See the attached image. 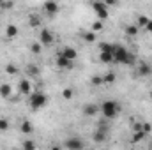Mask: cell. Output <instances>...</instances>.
<instances>
[{
    "instance_id": "obj_1",
    "label": "cell",
    "mask_w": 152,
    "mask_h": 150,
    "mask_svg": "<svg viewBox=\"0 0 152 150\" xmlns=\"http://www.w3.org/2000/svg\"><path fill=\"white\" fill-rule=\"evenodd\" d=\"M113 62L115 64H122V66H134L136 57L122 44H115L113 48Z\"/></svg>"
},
{
    "instance_id": "obj_2",
    "label": "cell",
    "mask_w": 152,
    "mask_h": 150,
    "mask_svg": "<svg viewBox=\"0 0 152 150\" xmlns=\"http://www.w3.org/2000/svg\"><path fill=\"white\" fill-rule=\"evenodd\" d=\"M99 111L103 113V117L106 118V120H112L115 118L118 113H120V104L113 101V99H108V101H104L101 106H99Z\"/></svg>"
},
{
    "instance_id": "obj_3",
    "label": "cell",
    "mask_w": 152,
    "mask_h": 150,
    "mask_svg": "<svg viewBox=\"0 0 152 150\" xmlns=\"http://www.w3.org/2000/svg\"><path fill=\"white\" fill-rule=\"evenodd\" d=\"M46 104H48V97L42 92H32L28 95V106H30V110L37 111V110H42Z\"/></svg>"
},
{
    "instance_id": "obj_4",
    "label": "cell",
    "mask_w": 152,
    "mask_h": 150,
    "mask_svg": "<svg viewBox=\"0 0 152 150\" xmlns=\"http://www.w3.org/2000/svg\"><path fill=\"white\" fill-rule=\"evenodd\" d=\"M113 42H101L99 44V60L104 64H112L113 62Z\"/></svg>"
},
{
    "instance_id": "obj_5",
    "label": "cell",
    "mask_w": 152,
    "mask_h": 150,
    "mask_svg": "<svg viewBox=\"0 0 152 150\" xmlns=\"http://www.w3.org/2000/svg\"><path fill=\"white\" fill-rule=\"evenodd\" d=\"M92 9H94L97 20H103V21H104V20L108 18V5H106L103 0H94V2H92Z\"/></svg>"
},
{
    "instance_id": "obj_6",
    "label": "cell",
    "mask_w": 152,
    "mask_h": 150,
    "mask_svg": "<svg viewBox=\"0 0 152 150\" xmlns=\"http://www.w3.org/2000/svg\"><path fill=\"white\" fill-rule=\"evenodd\" d=\"M64 149H67V150H81V149H85V141L80 140L78 136L67 138V140L64 141Z\"/></svg>"
},
{
    "instance_id": "obj_7",
    "label": "cell",
    "mask_w": 152,
    "mask_h": 150,
    "mask_svg": "<svg viewBox=\"0 0 152 150\" xmlns=\"http://www.w3.org/2000/svg\"><path fill=\"white\" fill-rule=\"evenodd\" d=\"M53 41H55V37H53V32H51V30H48V28H42V30H41V34H39V42H41L42 46H51Z\"/></svg>"
},
{
    "instance_id": "obj_8",
    "label": "cell",
    "mask_w": 152,
    "mask_h": 150,
    "mask_svg": "<svg viewBox=\"0 0 152 150\" xmlns=\"http://www.w3.org/2000/svg\"><path fill=\"white\" fill-rule=\"evenodd\" d=\"M58 11H60V7H58V4H57L55 0H46V2H44V12H46L48 16H55Z\"/></svg>"
},
{
    "instance_id": "obj_9",
    "label": "cell",
    "mask_w": 152,
    "mask_h": 150,
    "mask_svg": "<svg viewBox=\"0 0 152 150\" xmlns=\"http://www.w3.org/2000/svg\"><path fill=\"white\" fill-rule=\"evenodd\" d=\"M18 92H20L21 95H30V94H32L30 79H20V83H18Z\"/></svg>"
},
{
    "instance_id": "obj_10",
    "label": "cell",
    "mask_w": 152,
    "mask_h": 150,
    "mask_svg": "<svg viewBox=\"0 0 152 150\" xmlns=\"http://www.w3.org/2000/svg\"><path fill=\"white\" fill-rule=\"evenodd\" d=\"M73 64H75V60H69V58H66L64 55H57V66L60 67V69H73Z\"/></svg>"
},
{
    "instance_id": "obj_11",
    "label": "cell",
    "mask_w": 152,
    "mask_h": 150,
    "mask_svg": "<svg viewBox=\"0 0 152 150\" xmlns=\"http://www.w3.org/2000/svg\"><path fill=\"white\" fill-rule=\"evenodd\" d=\"M58 53H60V55H64V57H66V58H69V60H76V57H78V51H76L75 48H71V46L62 48Z\"/></svg>"
},
{
    "instance_id": "obj_12",
    "label": "cell",
    "mask_w": 152,
    "mask_h": 150,
    "mask_svg": "<svg viewBox=\"0 0 152 150\" xmlns=\"http://www.w3.org/2000/svg\"><path fill=\"white\" fill-rule=\"evenodd\" d=\"M18 34H20V28L16 27V25H7L5 27V37L7 39H14V37H18Z\"/></svg>"
},
{
    "instance_id": "obj_13",
    "label": "cell",
    "mask_w": 152,
    "mask_h": 150,
    "mask_svg": "<svg viewBox=\"0 0 152 150\" xmlns=\"http://www.w3.org/2000/svg\"><path fill=\"white\" fill-rule=\"evenodd\" d=\"M20 131H21L23 134H32V133H34V125H32L28 120H23L21 125H20Z\"/></svg>"
},
{
    "instance_id": "obj_14",
    "label": "cell",
    "mask_w": 152,
    "mask_h": 150,
    "mask_svg": "<svg viewBox=\"0 0 152 150\" xmlns=\"http://www.w3.org/2000/svg\"><path fill=\"white\" fill-rule=\"evenodd\" d=\"M97 111H99V106H97V104H85V106H83V113L88 115V117L96 115Z\"/></svg>"
},
{
    "instance_id": "obj_15",
    "label": "cell",
    "mask_w": 152,
    "mask_h": 150,
    "mask_svg": "<svg viewBox=\"0 0 152 150\" xmlns=\"http://www.w3.org/2000/svg\"><path fill=\"white\" fill-rule=\"evenodd\" d=\"M11 94H12V87L9 83H2L0 85V95L2 97H9Z\"/></svg>"
},
{
    "instance_id": "obj_16",
    "label": "cell",
    "mask_w": 152,
    "mask_h": 150,
    "mask_svg": "<svg viewBox=\"0 0 152 150\" xmlns=\"http://www.w3.org/2000/svg\"><path fill=\"white\" fill-rule=\"evenodd\" d=\"M152 73V67L149 64H140L138 66V76H149Z\"/></svg>"
},
{
    "instance_id": "obj_17",
    "label": "cell",
    "mask_w": 152,
    "mask_h": 150,
    "mask_svg": "<svg viewBox=\"0 0 152 150\" xmlns=\"http://www.w3.org/2000/svg\"><path fill=\"white\" fill-rule=\"evenodd\" d=\"M145 136H147V133H145L143 129H136V131H134V134H133V141H134V143H138V141H142Z\"/></svg>"
},
{
    "instance_id": "obj_18",
    "label": "cell",
    "mask_w": 152,
    "mask_h": 150,
    "mask_svg": "<svg viewBox=\"0 0 152 150\" xmlns=\"http://www.w3.org/2000/svg\"><path fill=\"white\" fill-rule=\"evenodd\" d=\"M115 79H117L115 73H106L103 76V85H112V83H115Z\"/></svg>"
},
{
    "instance_id": "obj_19",
    "label": "cell",
    "mask_w": 152,
    "mask_h": 150,
    "mask_svg": "<svg viewBox=\"0 0 152 150\" xmlns=\"http://www.w3.org/2000/svg\"><path fill=\"white\" fill-rule=\"evenodd\" d=\"M149 20H151V18H147V16H143V14L138 16V20H136V27H138V28H145L147 23H149Z\"/></svg>"
},
{
    "instance_id": "obj_20",
    "label": "cell",
    "mask_w": 152,
    "mask_h": 150,
    "mask_svg": "<svg viewBox=\"0 0 152 150\" xmlns=\"http://www.w3.org/2000/svg\"><path fill=\"white\" fill-rule=\"evenodd\" d=\"M124 32H126V36H127V37H133V36H136V34H138V27H136V25H127Z\"/></svg>"
},
{
    "instance_id": "obj_21",
    "label": "cell",
    "mask_w": 152,
    "mask_h": 150,
    "mask_svg": "<svg viewBox=\"0 0 152 150\" xmlns=\"http://www.w3.org/2000/svg\"><path fill=\"white\" fill-rule=\"evenodd\" d=\"M27 74H28V76H34V78H36V76H39V67H37V66H32V64H30V66L27 67Z\"/></svg>"
},
{
    "instance_id": "obj_22",
    "label": "cell",
    "mask_w": 152,
    "mask_h": 150,
    "mask_svg": "<svg viewBox=\"0 0 152 150\" xmlns=\"http://www.w3.org/2000/svg\"><path fill=\"white\" fill-rule=\"evenodd\" d=\"M28 25H30L32 28L39 27V25H41V20H39V16H30V18H28Z\"/></svg>"
},
{
    "instance_id": "obj_23",
    "label": "cell",
    "mask_w": 152,
    "mask_h": 150,
    "mask_svg": "<svg viewBox=\"0 0 152 150\" xmlns=\"http://www.w3.org/2000/svg\"><path fill=\"white\" fill-rule=\"evenodd\" d=\"M83 39H85L87 42H92V41H96V34H94V32H85V34H83Z\"/></svg>"
},
{
    "instance_id": "obj_24",
    "label": "cell",
    "mask_w": 152,
    "mask_h": 150,
    "mask_svg": "<svg viewBox=\"0 0 152 150\" xmlns=\"http://www.w3.org/2000/svg\"><path fill=\"white\" fill-rule=\"evenodd\" d=\"M103 27H104V23H103V20H97V21L94 23V27H92V30H94V32H99V30H101Z\"/></svg>"
},
{
    "instance_id": "obj_25",
    "label": "cell",
    "mask_w": 152,
    "mask_h": 150,
    "mask_svg": "<svg viewBox=\"0 0 152 150\" xmlns=\"http://www.w3.org/2000/svg\"><path fill=\"white\" fill-rule=\"evenodd\" d=\"M23 149H36L37 145H36V141H32V140H27V141H23V145H21Z\"/></svg>"
},
{
    "instance_id": "obj_26",
    "label": "cell",
    "mask_w": 152,
    "mask_h": 150,
    "mask_svg": "<svg viewBox=\"0 0 152 150\" xmlns=\"http://www.w3.org/2000/svg\"><path fill=\"white\" fill-rule=\"evenodd\" d=\"M5 71H7L9 74H16V73H18V69H16V66H14V64H9V66H5Z\"/></svg>"
},
{
    "instance_id": "obj_27",
    "label": "cell",
    "mask_w": 152,
    "mask_h": 150,
    "mask_svg": "<svg viewBox=\"0 0 152 150\" xmlns=\"http://www.w3.org/2000/svg\"><path fill=\"white\" fill-rule=\"evenodd\" d=\"M9 129V122L7 118H0V131H7Z\"/></svg>"
},
{
    "instance_id": "obj_28",
    "label": "cell",
    "mask_w": 152,
    "mask_h": 150,
    "mask_svg": "<svg viewBox=\"0 0 152 150\" xmlns=\"http://www.w3.org/2000/svg\"><path fill=\"white\" fill-rule=\"evenodd\" d=\"M62 95H64V99H71L73 97V90L71 88H64L62 90Z\"/></svg>"
},
{
    "instance_id": "obj_29",
    "label": "cell",
    "mask_w": 152,
    "mask_h": 150,
    "mask_svg": "<svg viewBox=\"0 0 152 150\" xmlns=\"http://www.w3.org/2000/svg\"><path fill=\"white\" fill-rule=\"evenodd\" d=\"M41 46H42L41 42H34V44L30 46V50H32L34 53H41Z\"/></svg>"
},
{
    "instance_id": "obj_30",
    "label": "cell",
    "mask_w": 152,
    "mask_h": 150,
    "mask_svg": "<svg viewBox=\"0 0 152 150\" xmlns=\"http://www.w3.org/2000/svg\"><path fill=\"white\" fill-rule=\"evenodd\" d=\"M92 85H103V76H94L92 78Z\"/></svg>"
},
{
    "instance_id": "obj_31",
    "label": "cell",
    "mask_w": 152,
    "mask_h": 150,
    "mask_svg": "<svg viewBox=\"0 0 152 150\" xmlns=\"http://www.w3.org/2000/svg\"><path fill=\"white\" fill-rule=\"evenodd\" d=\"M0 7H4V9H11L12 7V2L11 0H7V2H2V5Z\"/></svg>"
},
{
    "instance_id": "obj_32",
    "label": "cell",
    "mask_w": 152,
    "mask_h": 150,
    "mask_svg": "<svg viewBox=\"0 0 152 150\" xmlns=\"http://www.w3.org/2000/svg\"><path fill=\"white\" fill-rule=\"evenodd\" d=\"M103 2H104L108 7H112V5H117V4H118V0H103Z\"/></svg>"
},
{
    "instance_id": "obj_33",
    "label": "cell",
    "mask_w": 152,
    "mask_h": 150,
    "mask_svg": "<svg viewBox=\"0 0 152 150\" xmlns=\"http://www.w3.org/2000/svg\"><path fill=\"white\" fill-rule=\"evenodd\" d=\"M145 30H147V32H151V34H152V18L149 20V23H147V27H145Z\"/></svg>"
},
{
    "instance_id": "obj_34",
    "label": "cell",
    "mask_w": 152,
    "mask_h": 150,
    "mask_svg": "<svg viewBox=\"0 0 152 150\" xmlns=\"http://www.w3.org/2000/svg\"><path fill=\"white\" fill-rule=\"evenodd\" d=\"M142 129H143V131H145L147 134L151 133V125H149V124H143V125H142Z\"/></svg>"
},
{
    "instance_id": "obj_35",
    "label": "cell",
    "mask_w": 152,
    "mask_h": 150,
    "mask_svg": "<svg viewBox=\"0 0 152 150\" xmlns=\"http://www.w3.org/2000/svg\"><path fill=\"white\" fill-rule=\"evenodd\" d=\"M0 5H2V2H0Z\"/></svg>"
}]
</instances>
